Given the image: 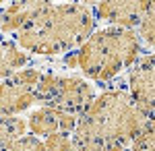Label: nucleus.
Masks as SVG:
<instances>
[{
  "label": "nucleus",
  "instance_id": "f257e3e1",
  "mask_svg": "<svg viewBox=\"0 0 155 151\" xmlns=\"http://www.w3.org/2000/svg\"><path fill=\"white\" fill-rule=\"evenodd\" d=\"M124 85L106 87L85 106L72 130L74 151H128L130 141L145 124Z\"/></svg>",
  "mask_w": 155,
  "mask_h": 151
},
{
  "label": "nucleus",
  "instance_id": "f03ea898",
  "mask_svg": "<svg viewBox=\"0 0 155 151\" xmlns=\"http://www.w3.org/2000/svg\"><path fill=\"white\" fill-rule=\"evenodd\" d=\"M143 56V44L134 29H116L104 27L87 37L77 50L79 70L87 79L106 87L118 79Z\"/></svg>",
  "mask_w": 155,
  "mask_h": 151
},
{
  "label": "nucleus",
  "instance_id": "7ed1b4c3",
  "mask_svg": "<svg viewBox=\"0 0 155 151\" xmlns=\"http://www.w3.org/2000/svg\"><path fill=\"white\" fill-rule=\"evenodd\" d=\"M27 27L46 33L60 48L62 54H68L79 50L87 42V37L95 31L93 4H81V2L50 4Z\"/></svg>",
  "mask_w": 155,
  "mask_h": 151
},
{
  "label": "nucleus",
  "instance_id": "20e7f679",
  "mask_svg": "<svg viewBox=\"0 0 155 151\" xmlns=\"http://www.w3.org/2000/svg\"><path fill=\"white\" fill-rule=\"evenodd\" d=\"M124 89L130 95L134 108L145 118H153L155 104V56L153 52H145L141 58L132 64L126 79Z\"/></svg>",
  "mask_w": 155,
  "mask_h": 151
},
{
  "label": "nucleus",
  "instance_id": "39448f33",
  "mask_svg": "<svg viewBox=\"0 0 155 151\" xmlns=\"http://www.w3.org/2000/svg\"><path fill=\"white\" fill-rule=\"evenodd\" d=\"M97 95V89L91 81H87L79 75H66V72H58V83L54 87V91L46 99L44 106H52V108H60L72 114H81L85 106L89 104Z\"/></svg>",
  "mask_w": 155,
  "mask_h": 151
},
{
  "label": "nucleus",
  "instance_id": "423d86ee",
  "mask_svg": "<svg viewBox=\"0 0 155 151\" xmlns=\"http://www.w3.org/2000/svg\"><path fill=\"white\" fill-rule=\"evenodd\" d=\"M155 8L153 2H147V0H106V2H99L93 4V17L95 21L104 23L106 27H116V29H137V25L141 23L147 12Z\"/></svg>",
  "mask_w": 155,
  "mask_h": 151
},
{
  "label": "nucleus",
  "instance_id": "0eeeda50",
  "mask_svg": "<svg viewBox=\"0 0 155 151\" xmlns=\"http://www.w3.org/2000/svg\"><path fill=\"white\" fill-rule=\"evenodd\" d=\"M52 2L48 0H25V2H11L0 11V33L11 37L17 31H21L23 27L31 23L39 12H44Z\"/></svg>",
  "mask_w": 155,
  "mask_h": 151
},
{
  "label": "nucleus",
  "instance_id": "6e6552de",
  "mask_svg": "<svg viewBox=\"0 0 155 151\" xmlns=\"http://www.w3.org/2000/svg\"><path fill=\"white\" fill-rule=\"evenodd\" d=\"M35 104H37L35 89L19 85L12 79L0 81V118L19 116L21 112L29 110Z\"/></svg>",
  "mask_w": 155,
  "mask_h": 151
},
{
  "label": "nucleus",
  "instance_id": "1a4fd4ad",
  "mask_svg": "<svg viewBox=\"0 0 155 151\" xmlns=\"http://www.w3.org/2000/svg\"><path fill=\"white\" fill-rule=\"evenodd\" d=\"M31 62V56L23 52L11 37L0 39V81L11 79L17 70L25 69Z\"/></svg>",
  "mask_w": 155,
  "mask_h": 151
},
{
  "label": "nucleus",
  "instance_id": "9d476101",
  "mask_svg": "<svg viewBox=\"0 0 155 151\" xmlns=\"http://www.w3.org/2000/svg\"><path fill=\"white\" fill-rule=\"evenodd\" d=\"M27 128L31 130V135H35L39 139H46L50 135L58 133V110L52 106H37L27 116Z\"/></svg>",
  "mask_w": 155,
  "mask_h": 151
},
{
  "label": "nucleus",
  "instance_id": "9b49d317",
  "mask_svg": "<svg viewBox=\"0 0 155 151\" xmlns=\"http://www.w3.org/2000/svg\"><path fill=\"white\" fill-rule=\"evenodd\" d=\"M27 135V120L21 116H4L0 118V151L12 141Z\"/></svg>",
  "mask_w": 155,
  "mask_h": 151
},
{
  "label": "nucleus",
  "instance_id": "f8f14e48",
  "mask_svg": "<svg viewBox=\"0 0 155 151\" xmlns=\"http://www.w3.org/2000/svg\"><path fill=\"white\" fill-rule=\"evenodd\" d=\"M128 151H155V122H153V118L145 120L141 130L130 141Z\"/></svg>",
  "mask_w": 155,
  "mask_h": 151
},
{
  "label": "nucleus",
  "instance_id": "ddd939ff",
  "mask_svg": "<svg viewBox=\"0 0 155 151\" xmlns=\"http://www.w3.org/2000/svg\"><path fill=\"white\" fill-rule=\"evenodd\" d=\"M134 31H137V35H139V39H141V44L145 48H149V50L153 48V44H155V8H151L141 19V23L137 25Z\"/></svg>",
  "mask_w": 155,
  "mask_h": 151
},
{
  "label": "nucleus",
  "instance_id": "4468645a",
  "mask_svg": "<svg viewBox=\"0 0 155 151\" xmlns=\"http://www.w3.org/2000/svg\"><path fill=\"white\" fill-rule=\"evenodd\" d=\"M2 151H46V145H44V139H39L35 135H23L21 139L6 145Z\"/></svg>",
  "mask_w": 155,
  "mask_h": 151
},
{
  "label": "nucleus",
  "instance_id": "2eb2a0df",
  "mask_svg": "<svg viewBox=\"0 0 155 151\" xmlns=\"http://www.w3.org/2000/svg\"><path fill=\"white\" fill-rule=\"evenodd\" d=\"M41 72H44V70L39 69V66H27V69L17 70L11 79L15 83H19V85H25V87L35 89V85L39 83V79H41Z\"/></svg>",
  "mask_w": 155,
  "mask_h": 151
},
{
  "label": "nucleus",
  "instance_id": "dca6fc26",
  "mask_svg": "<svg viewBox=\"0 0 155 151\" xmlns=\"http://www.w3.org/2000/svg\"><path fill=\"white\" fill-rule=\"evenodd\" d=\"M46 151H72V139L68 133H54L44 139Z\"/></svg>",
  "mask_w": 155,
  "mask_h": 151
},
{
  "label": "nucleus",
  "instance_id": "f3484780",
  "mask_svg": "<svg viewBox=\"0 0 155 151\" xmlns=\"http://www.w3.org/2000/svg\"><path fill=\"white\" fill-rule=\"evenodd\" d=\"M62 69L66 70H79V62H77V50L74 52H68V54H64V58H62Z\"/></svg>",
  "mask_w": 155,
  "mask_h": 151
},
{
  "label": "nucleus",
  "instance_id": "a211bd4d",
  "mask_svg": "<svg viewBox=\"0 0 155 151\" xmlns=\"http://www.w3.org/2000/svg\"><path fill=\"white\" fill-rule=\"evenodd\" d=\"M2 8H4V2H2V0H0V11H2Z\"/></svg>",
  "mask_w": 155,
  "mask_h": 151
},
{
  "label": "nucleus",
  "instance_id": "6ab92c4d",
  "mask_svg": "<svg viewBox=\"0 0 155 151\" xmlns=\"http://www.w3.org/2000/svg\"><path fill=\"white\" fill-rule=\"evenodd\" d=\"M0 39H2V35H0Z\"/></svg>",
  "mask_w": 155,
  "mask_h": 151
}]
</instances>
